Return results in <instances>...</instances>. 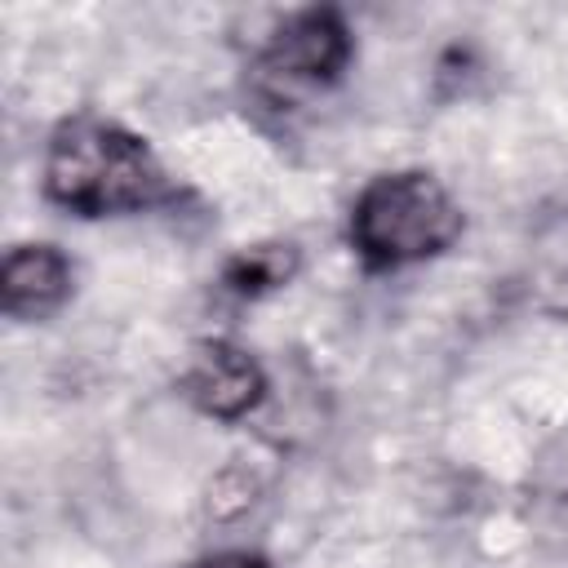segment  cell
<instances>
[{"label": "cell", "instance_id": "obj_1", "mask_svg": "<svg viewBox=\"0 0 568 568\" xmlns=\"http://www.w3.org/2000/svg\"><path fill=\"white\" fill-rule=\"evenodd\" d=\"M44 186L62 209H75L84 217L106 213H133L160 200L164 173L142 138L111 120H67L44 160Z\"/></svg>", "mask_w": 568, "mask_h": 568}, {"label": "cell", "instance_id": "obj_4", "mask_svg": "<svg viewBox=\"0 0 568 568\" xmlns=\"http://www.w3.org/2000/svg\"><path fill=\"white\" fill-rule=\"evenodd\" d=\"M182 390L213 417H240L262 395V368L235 346H200L182 373Z\"/></svg>", "mask_w": 568, "mask_h": 568}, {"label": "cell", "instance_id": "obj_7", "mask_svg": "<svg viewBox=\"0 0 568 568\" xmlns=\"http://www.w3.org/2000/svg\"><path fill=\"white\" fill-rule=\"evenodd\" d=\"M191 568H266V564L253 559V555H217V559H204V564H191Z\"/></svg>", "mask_w": 568, "mask_h": 568}, {"label": "cell", "instance_id": "obj_5", "mask_svg": "<svg viewBox=\"0 0 568 568\" xmlns=\"http://www.w3.org/2000/svg\"><path fill=\"white\" fill-rule=\"evenodd\" d=\"M71 293V266L53 244H22L4 257L0 302L13 320H44Z\"/></svg>", "mask_w": 568, "mask_h": 568}, {"label": "cell", "instance_id": "obj_6", "mask_svg": "<svg viewBox=\"0 0 568 568\" xmlns=\"http://www.w3.org/2000/svg\"><path fill=\"white\" fill-rule=\"evenodd\" d=\"M288 271H293V253H288V248H280V244H262V248L240 253V257L231 262L226 280H231L240 293H262V288L284 284V280H288Z\"/></svg>", "mask_w": 568, "mask_h": 568}, {"label": "cell", "instance_id": "obj_2", "mask_svg": "<svg viewBox=\"0 0 568 568\" xmlns=\"http://www.w3.org/2000/svg\"><path fill=\"white\" fill-rule=\"evenodd\" d=\"M462 231L453 195L430 173H386L364 186L351 213V240L373 266L435 257Z\"/></svg>", "mask_w": 568, "mask_h": 568}, {"label": "cell", "instance_id": "obj_3", "mask_svg": "<svg viewBox=\"0 0 568 568\" xmlns=\"http://www.w3.org/2000/svg\"><path fill=\"white\" fill-rule=\"evenodd\" d=\"M346 53L351 40L342 18L333 9H306L271 36L262 53V71L284 84H324L346 67Z\"/></svg>", "mask_w": 568, "mask_h": 568}]
</instances>
